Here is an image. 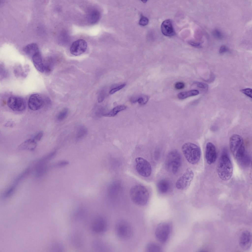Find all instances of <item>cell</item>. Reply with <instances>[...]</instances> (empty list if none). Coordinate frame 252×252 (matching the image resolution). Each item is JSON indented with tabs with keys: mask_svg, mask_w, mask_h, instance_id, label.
<instances>
[{
	"mask_svg": "<svg viewBox=\"0 0 252 252\" xmlns=\"http://www.w3.org/2000/svg\"><path fill=\"white\" fill-rule=\"evenodd\" d=\"M129 194L132 202L136 205L143 206L147 203L149 194L147 189L140 184L136 185L131 189Z\"/></svg>",
	"mask_w": 252,
	"mask_h": 252,
	"instance_id": "cell-1",
	"label": "cell"
},
{
	"mask_svg": "<svg viewBox=\"0 0 252 252\" xmlns=\"http://www.w3.org/2000/svg\"><path fill=\"white\" fill-rule=\"evenodd\" d=\"M230 150L235 158L242 161L245 157V151L243 140L241 136L234 134L230 137L229 141Z\"/></svg>",
	"mask_w": 252,
	"mask_h": 252,
	"instance_id": "cell-2",
	"label": "cell"
},
{
	"mask_svg": "<svg viewBox=\"0 0 252 252\" xmlns=\"http://www.w3.org/2000/svg\"><path fill=\"white\" fill-rule=\"evenodd\" d=\"M218 176L222 180L226 181L231 177L233 168L232 163L228 156L223 155L220 158L217 167Z\"/></svg>",
	"mask_w": 252,
	"mask_h": 252,
	"instance_id": "cell-3",
	"label": "cell"
},
{
	"mask_svg": "<svg viewBox=\"0 0 252 252\" xmlns=\"http://www.w3.org/2000/svg\"><path fill=\"white\" fill-rule=\"evenodd\" d=\"M182 150L186 159L190 164L195 165L200 161L201 150L196 144L191 142L186 143L182 146Z\"/></svg>",
	"mask_w": 252,
	"mask_h": 252,
	"instance_id": "cell-4",
	"label": "cell"
},
{
	"mask_svg": "<svg viewBox=\"0 0 252 252\" xmlns=\"http://www.w3.org/2000/svg\"><path fill=\"white\" fill-rule=\"evenodd\" d=\"M115 231L117 236L123 240L130 239L132 236L133 232L131 225L128 221L123 219H120L117 221Z\"/></svg>",
	"mask_w": 252,
	"mask_h": 252,
	"instance_id": "cell-5",
	"label": "cell"
},
{
	"mask_svg": "<svg viewBox=\"0 0 252 252\" xmlns=\"http://www.w3.org/2000/svg\"><path fill=\"white\" fill-rule=\"evenodd\" d=\"M181 163V158L179 152L174 150L169 153L166 158L165 167L170 172L174 173L178 171Z\"/></svg>",
	"mask_w": 252,
	"mask_h": 252,
	"instance_id": "cell-6",
	"label": "cell"
},
{
	"mask_svg": "<svg viewBox=\"0 0 252 252\" xmlns=\"http://www.w3.org/2000/svg\"><path fill=\"white\" fill-rule=\"evenodd\" d=\"M135 161L136 170L139 175L145 177L150 175L152 171V167L147 160L142 158L138 157L135 159Z\"/></svg>",
	"mask_w": 252,
	"mask_h": 252,
	"instance_id": "cell-7",
	"label": "cell"
},
{
	"mask_svg": "<svg viewBox=\"0 0 252 252\" xmlns=\"http://www.w3.org/2000/svg\"><path fill=\"white\" fill-rule=\"evenodd\" d=\"M194 173L192 170L189 168L187 169L176 182V187L179 190L187 189L190 185Z\"/></svg>",
	"mask_w": 252,
	"mask_h": 252,
	"instance_id": "cell-8",
	"label": "cell"
},
{
	"mask_svg": "<svg viewBox=\"0 0 252 252\" xmlns=\"http://www.w3.org/2000/svg\"><path fill=\"white\" fill-rule=\"evenodd\" d=\"M169 224L166 222L160 223L157 226L155 231L157 239L162 243L165 242L169 237L170 231Z\"/></svg>",
	"mask_w": 252,
	"mask_h": 252,
	"instance_id": "cell-9",
	"label": "cell"
},
{
	"mask_svg": "<svg viewBox=\"0 0 252 252\" xmlns=\"http://www.w3.org/2000/svg\"><path fill=\"white\" fill-rule=\"evenodd\" d=\"M8 107L11 110L15 111H21L24 110L26 107L25 100L19 97L11 96L9 97L7 101Z\"/></svg>",
	"mask_w": 252,
	"mask_h": 252,
	"instance_id": "cell-10",
	"label": "cell"
},
{
	"mask_svg": "<svg viewBox=\"0 0 252 252\" xmlns=\"http://www.w3.org/2000/svg\"><path fill=\"white\" fill-rule=\"evenodd\" d=\"M108 224L106 220L101 217H98L94 221L92 226V231L98 234L105 233L107 230Z\"/></svg>",
	"mask_w": 252,
	"mask_h": 252,
	"instance_id": "cell-11",
	"label": "cell"
},
{
	"mask_svg": "<svg viewBox=\"0 0 252 252\" xmlns=\"http://www.w3.org/2000/svg\"><path fill=\"white\" fill-rule=\"evenodd\" d=\"M87 44L83 39H79L74 42L70 47V51L72 55L78 56L82 54L86 50Z\"/></svg>",
	"mask_w": 252,
	"mask_h": 252,
	"instance_id": "cell-12",
	"label": "cell"
},
{
	"mask_svg": "<svg viewBox=\"0 0 252 252\" xmlns=\"http://www.w3.org/2000/svg\"><path fill=\"white\" fill-rule=\"evenodd\" d=\"M44 101L42 97L37 94H33L30 96L28 102L29 108L32 110H36L42 108Z\"/></svg>",
	"mask_w": 252,
	"mask_h": 252,
	"instance_id": "cell-13",
	"label": "cell"
},
{
	"mask_svg": "<svg viewBox=\"0 0 252 252\" xmlns=\"http://www.w3.org/2000/svg\"><path fill=\"white\" fill-rule=\"evenodd\" d=\"M205 156L208 164H212L215 162L217 158L216 150L214 145L211 142H208L206 144Z\"/></svg>",
	"mask_w": 252,
	"mask_h": 252,
	"instance_id": "cell-14",
	"label": "cell"
},
{
	"mask_svg": "<svg viewBox=\"0 0 252 252\" xmlns=\"http://www.w3.org/2000/svg\"><path fill=\"white\" fill-rule=\"evenodd\" d=\"M252 235L250 231L246 230L242 233L239 238V245L243 250H247L251 247L252 243Z\"/></svg>",
	"mask_w": 252,
	"mask_h": 252,
	"instance_id": "cell-15",
	"label": "cell"
},
{
	"mask_svg": "<svg viewBox=\"0 0 252 252\" xmlns=\"http://www.w3.org/2000/svg\"><path fill=\"white\" fill-rule=\"evenodd\" d=\"M32 59L33 65L36 69L41 73H43L46 71L50 70L48 67L44 63L42 58L40 52L34 54L32 57Z\"/></svg>",
	"mask_w": 252,
	"mask_h": 252,
	"instance_id": "cell-16",
	"label": "cell"
},
{
	"mask_svg": "<svg viewBox=\"0 0 252 252\" xmlns=\"http://www.w3.org/2000/svg\"><path fill=\"white\" fill-rule=\"evenodd\" d=\"M161 30L163 34L166 36H172L175 34L170 19H167L163 21L161 25Z\"/></svg>",
	"mask_w": 252,
	"mask_h": 252,
	"instance_id": "cell-17",
	"label": "cell"
},
{
	"mask_svg": "<svg viewBox=\"0 0 252 252\" xmlns=\"http://www.w3.org/2000/svg\"><path fill=\"white\" fill-rule=\"evenodd\" d=\"M37 145V142L34 139H29L21 143L18 148L20 150H32L35 149Z\"/></svg>",
	"mask_w": 252,
	"mask_h": 252,
	"instance_id": "cell-18",
	"label": "cell"
},
{
	"mask_svg": "<svg viewBox=\"0 0 252 252\" xmlns=\"http://www.w3.org/2000/svg\"><path fill=\"white\" fill-rule=\"evenodd\" d=\"M23 50L26 54L32 57L35 54L40 52L38 46L37 44L34 43L25 46L24 47Z\"/></svg>",
	"mask_w": 252,
	"mask_h": 252,
	"instance_id": "cell-19",
	"label": "cell"
},
{
	"mask_svg": "<svg viewBox=\"0 0 252 252\" xmlns=\"http://www.w3.org/2000/svg\"><path fill=\"white\" fill-rule=\"evenodd\" d=\"M170 187L169 182L166 179H162L160 180L157 184V189L160 193H165L167 192Z\"/></svg>",
	"mask_w": 252,
	"mask_h": 252,
	"instance_id": "cell-20",
	"label": "cell"
},
{
	"mask_svg": "<svg viewBox=\"0 0 252 252\" xmlns=\"http://www.w3.org/2000/svg\"><path fill=\"white\" fill-rule=\"evenodd\" d=\"M88 130L85 126L81 125L78 126L76 130L75 138L76 140L79 141L82 139L87 135Z\"/></svg>",
	"mask_w": 252,
	"mask_h": 252,
	"instance_id": "cell-21",
	"label": "cell"
},
{
	"mask_svg": "<svg viewBox=\"0 0 252 252\" xmlns=\"http://www.w3.org/2000/svg\"><path fill=\"white\" fill-rule=\"evenodd\" d=\"M199 94L198 90H193L180 92L178 94L177 96L179 99H183L197 95Z\"/></svg>",
	"mask_w": 252,
	"mask_h": 252,
	"instance_id": "cell-22",
	"label": "cell"
},
{
	"mask_svg": "<svg viewBox=\"0 0 252 252\" xmlns=\"http://www.w3.org/2000/svg\"><path fill=\"white\" fill-rule=\"evenodd\" d=\"M146 251L147 252H161L162 248L158 244L153 242L148 243L145 247Z\"/></svg>",
	"mask_w": 252,
	"mask_h": 252,
	"instance_id": "cell-23",
	"label": "cell"
},
{
	"mask_svg": "<svg viewBox=\"0 0 252 252\" xmlns=\"http://www.w3.org/2000/svg\"><path fill=\"white\" fill-rule=\"evenodd\" d=\"M126 107L124 105L117 106L113 109L108 112L104 113L103 116L106 117H113L115 116L119 112L125 110Z\"/></svg>",
	"mask_w": 252,
	"mask_h": 252,
	"instance_id": "cell-24",
	"label": "cell"
},
{
	"mask_svg": "<svg viewBox=\"0 0 252 252\" xmlns=\"http://www.w3.org/2000/svg\"><path fill=\"white\" fill-rule=\"evenodd\" d=\"M100 17V12L97 10L93 11L89 15L88 20L91 24H94L97 23Z\"/></svg>",
	"mask_w": 252,
	"mask_h": 252,
	"instance_id": "cell-25",
	"label": "cell"
},
{
	"mask_svg": "<svg viewBox=\"0 0 252 252\" xmlns=\"http://www.w3.org/2000/svg\"><path fill=\"white\" fill-rule=\"evenodd\" d=\"M68 112L67 108H64L58 114L57 117V120L59 121H62L64 120L67 116Z\"/></svg>",
	"mask_w": 252,
	"mask_h": 252,
	"instance_id": "cell-26",
	"label": "cell"
},
{
	"mask_svg": "<svg viewBox=\"0 0 252 252\" xmlns=\"http://www.w3.org/2000/svg\"><path fill=\"white\" fill-rule=\"evenodd\" d=\"M149 97L147 95H144L137 98V102L140 105H143L146 104L148 101Z\"/></svg>",
	"mask_w": 252,
	"mask_h": 252,
	"instance_id": "cell-27",
	"label": "cell"
},
{
	"mask_svg": "<svg viewBox=\"0 0 252 252\" xmlns=\"http://www.w3.org/2000/svg\"><path fill=\"white\" fill-rule=\"evenodd\" d=\"M194 84L196 85L199 88L207 89L208 86L206 83L200 82L195 81L194 82Z\"/></svg>",
	"mask_w": 252,
	"mask_h": 252,
	"instance_id": "cell-28",
	"label": "cell"
},
{
	"mask_svg": "<svg viewBox=\"0 0 252 252\" xmlns=\"http://www.w3.org/2000/svg\"><path fill=\"white\" fill-rule=\"evenodd\" d=\"M148 22L149 20L147 17L142 16L139 21V23L141 25L145 26L148 24Z\"/></svg>",
	"mask_w": 252,
	"mask_h": 252,
	"instance_id": "cell-29",
	"label": "cell"
},
{
	"mask_svg": "<svg viewBox=\"0 0 252 252\" xmlns=\"http://www.w3.org/2000/svg\"><path fill=\"white\" fill-rule=\"evenodd\" d=\"M240 91L249 97L252 98V89L249 88H246L241 90Z\"/></svg>",
	"mask_w": 252,
	"mask_h": 252,
	"instance_id": "cell-30",
	"label": "cell"
},
{
	"mask_svg": "<svg viewBox=\"0 0 252 252\" xmlns=\"http://www.w3.org/2000/svg\"><path fill=\"white\" fill-rule=\"evenodd\" d=\"M126 85V84H124L111 89L109 92L110 94H112L116 92L123 88Z\"/></svg>",
	"mask_w": 252,
	"mask_h": 252,
	"instance_id": "cell-31",
	"label": "cell"
},
{
	"mask_svg": "<svg viewBox=\"0 0 252 252\" xmlns=\"http://www.w3.org/2000/svg\"><path fill=\"white\" fill-rule=\"evenodd\" d=\"M14 187H10L5 192L3 195L4 197H7L11 195L14 191Z\"/></svg>",
	"mask_w": 252,
	"mask_h": 252,
	"instance_id": "cell-32",
	"label": "cell"
},
{
	"mask_svg": "<svg viewBox=\"0 0 252 252\" xmlns=\"http://www.w3.org/2000/svg\"><path fill=\"white\" fill-rule=\"evenodd\" d=\"M103 109L101 107H99L97 108L95 110V114L96 116L97 117H99L101 115H103Z\"/></svg>",
	"mask_w": 252,
	"mask_h": 252,
	"instance_id": "cell-33",
	"label": "cell"
},
{
	"mask_svg": "<svg viewBox=\"0 0 252 252\" xmlns=\"http://www.w3.org/2000/svg\"><path fill=\"white\" fill-rule=\"evenodd\" d=\"M185 85L184 83L181 82H178L176 83L175 85V88L178 90H180L184 88Z\"/></svg>",
	"mask_w": 252,
	"mask_h": 252,
	"instance_id": "cell-34",
	"label": "cell"
},
{
	"mask_svg": "<svg viewBox=\"0 0 252 252\" xmlns=\"http://www.w3.org/2000/svg\"><path fill=\"white\" fill-rule=\"evenodd\" d=\"M43 135V132L41 131L37 133L34 137V139L36 141H39Z\"/></svg>",
	"mask_w": 252,
	"mask_h": 252,
	"instance_id": "cell-35",
	"label": "cell"
},
{
	"mask_svg": "<svg viewBox=\"0 0 252 252\" xmlns=\"http://www.w3.org/2000/svg\"><path fill=\"white\" fill-rule=\"evenodd\" d=\"M213 34L214 37L217 38H220L222 37L221 32L217 29L215 30L214 31Z\"/></svg>",
	"mask_w": 252,
	"mask_h": 252,
	"instance_id": "cell-36",
	"label": "cell"
},
{
	"mask_svg": "<svg viewBox=\"0 0 252 252\" xmlns=\"http://www.w3.org/2000/svg\"><path fill=\"white\" fill-rule=\"evenodd\" d=\"M68 164V162L66 161H60L57 164V165L58 167H63L65 166Z\"/></svg>",
	"mask_w": 252,
	"mask_h": 252,
	"instance_id": "cell-37",
	"label": "cell"
},
{
	"mask_svg": "<svg viewBox=\"0 0 252 252\" xmlns=\"http://www.w3.org/2000/svg\"><path fill=\"white\" fill-rule=\"evenodd\" d=\"M227 50L228 49L226 46H222L220 48L219 52L220 53L222 54L227 52Z\"/></svg>",
	"mask_w": 252,
	"mask_h": 252,
	"instance_id": "cell-38",
	"label": "cell"
}]
</instances>
